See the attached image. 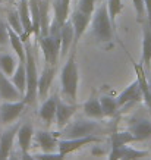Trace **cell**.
Returning <instances> with one entry per match:
<instances>
[{"instance_id":"1","label":"cell","mask_w":151,"mask_h":160,"mask_svg":"<svg viewBox=\"0 0 151 160\" xmlns=\"http://www.w3.org/2000/svg\"><path fill=\"white\" fill-rule=\"evenodd\" d=\"M78 82H79V73L78 65L75 60V53L69 56L65 66L60 72V84H62V96L65 102L76 103V96H78Z\"/></svg>"},{"instance_id":"2","label":"cell","mask_w":151,"mask_h":160,"mask_svg":"<svg viewBox=\"0 0 151 160\" xmlns=\"http://www.w3.org/2000/svg\"><path fill=\"white\" fill-rule=\"evenodd\" d=\"M113 28L114 27L109 15L107 3H103L91 18V34L97 43H109L112 41Z\"/></svg>"},{"instance_id":"3","label":"cell","mask_w":151,"mask_h":160,"mask_svg":"<svg viewBox=\"0 0 151 160\" xmlns=\"http://www.w3.org/2000/svg\"><path fill=\"white\" fill-rule=\"evenodd\" d=\"M25 69H27V91H25L24 100L27 104L35 102L37 94H38V71H37V62L32 52L31 44L27 41L25 43Z\"/></svg>"},{"instance_id":"4","label":"cell","mask_w":151,"mask_h":160,"mask_svg":"<svg viewBox=\"0 0 151 160\" xmlns=\"http://www.w3.org/2000/svg\"><path fill=\"white\" fill-rule=\"evenodd\" d=\"M97 119H78L62 128L60 135L63 138H84V137L98 135L103 132V126Z\"/></svg>"},{"instance_id":"5","label":"cell","mask_w":151,"mask_h":160,"mask_svg":"<svg viewBox=\"0 0 151 160\" xmlns=\"http://www.w3.org/2000/svg\"><path fill=\"white\" fill-rule=\"evenodd\" d=\"M60 32L56 34V32H49L44 37H40V49L43 52L44 60L46 63H50V65H56L59 58V53H60Z\"/></svg>"},{"instance_id":"6","label":"cell","mask_w":151,"mask_h":160,"mask_svg":"<svg viewBox=\"0 0 151 160\" xmlns=\"http://www.w3.org/2000/svg\"><path fill=\"white\" fill-rule=\"evenodd\" d=\"M100 141H101V138L97 135L84 137V138H62V140H59L57 151H60V153H63L66 156L69 153L79 150L84 146H88L91 142H100Z\"/></svg>"},{"instance_id":"7","label":"cell","mask_w":151,"mask_h":160,"mask_svg":"<svg viewBox=\"0 0 151 160\" xmlns=\"http://www.w3.org/2000/svg\"><path fill=\"white\" fill-rule=\"evenodd\" d=\"M27 102L24 98L16 100V102H5L0 106V122L2 123H12L16 121L19 115L24 112Z\"/></svg>"},{"instance_id":"8","label":"cell","mask_w":151,"mask_h":160,"mask_svg":"<svg viewBox=\"0 0 151 160\" xmlns=\"http://www.w3.org/2000/svg\"><path fill=\"white\" fill-rule=\"evenodd\" d=\"M0 97L5 102H16V100L24 98V96L13 85L12 79L2 69H0Z\"/></svg>"},{"instance_id":"9","label":"cell","mask_w":151,"mask_h":160,"mask_svg":"<svg viewBox=\"0 0 151 160\" xmlns=\"http://www.w3.org/2000/svg\"><path fill=\"white\" fill-rule=\"evenodd\" d=\"M54 75H56V65L46 63L43 72L40 73L38 77V97L40 98L46 100L50 87H51V82L54 79Z\"/></svg>"},{"instance_id":"10","label":"cell","mask_w":151,"mask_h":160,"mask_svg":"<svg viewBox=\"0 0 151 160\" xmlns=\"http://www.w3.org/2000/svg\"><path fill=\"white\" fill-rule=\"evenodd\" d=\"M116 100H117L119 107L125 106V104H128V103H135V102H141V100H144V96H142V91H141V87H139L138 79H135L134 82L129 84V85L119 94V97H117Z\"/></svg>"},{"instance_id":"11","label":"cell","mask_w":151,"mask_h":160,"mask_svg":"<svg viewBox=\"0 0 151 160\" xmlns=\"http://www.w3.org/2000/svg\"><path fill=\"white\" fill-rule=\"evenodd\" d=\"M91 16L93 15H88V13H84L81 10H75L72 13V25H73V29H75V41H73V47L76 46V43L79 41V38L84 35V32L87 31L88 25L91 24Z\"/></svg>"},{"instance_id":"12","label":"cell","mask_w":151,"mask_h":160,"mask_svg":"<svg viewBox=\"0 0 151 160\" xmlns=\"http://www.w3.org/2000/svg\"><path fill=\"white\" fill-rule=\"evenodd\" d=\"M19 129V123H15L10 126L9 129H6L0 135V160H7L9 154L13 150V138L16 137V132Z\"/></svg>"},{"instance_id":"13","label":"cell","mask_w":151,"mask_h":160,"mask_svg":"<svg viewBox=\"0 0 151 160\" xmlns=\"http://www.w3.org/2000/svg\"><path fill=\"white\" fill-rule=\"evenodd\" d=\"M148 151L145 150H135L132 147H119V148H112L109 160H138L142 157H147Z\"/></svg>"},{"instance_id":"14","label":"cell","mask_w":151,"mask_h":160,"mask_svg":"<svg viewBox=\"0 0 151 160\" xmlns=\"http://www.w3.org/2000/svg\"><path fill=\"white\" fill-rule=\"evenodd\" d=\"M78 106L76 103H68V102H57V112H56V125L57 128H65L69 123L75 115Z\"/></svg>"},{"instance_id":"15","label":"cell","mask_w":151,"mask_h":160,"mask_svg":"<svg viewBox=\"0 0 151 160\" xmlns=\"http://www.w3.org/2000/svg\"><path fill=\"white\" fill-rule=\"evenodd\" d=\"M18 13L21 16V21H22V27H24V34L21 35V38L24 43H27L29 35L32 34V19H31V10H29V0H19Z\"/></svg>"},{"instance_id":"16","label":"cell","mask_w":151,"mask_h":160,"mask_svg":"<svg viewBox=\"0 0 151 160\" xmlns=\"http://www.w3.org/2000/svg\"><path fill=\"white\" fill-rule=\"evenodd\" d=\"M34 140L43 151H54L57 150V134L49 131H37L34 134Z\"/></svg>"},{"instance_id":"17","label":"cell","mask_w":151,"mask_h":160,"mask_svg":"<svg viewBox=\"0 0 151 160\" xmlns=\"http://www.w3.org/2000/svg\"><path fill=\"white\" fill-rule=\"evenodd\" d=\"M34 128L29 122H25V123H21L19 129L16 132V138H18V144H19L21 151H29L31 148V144H32V140H34Z\"/></svg>"},{"instance_id":"18","label":"cell","mask_w":151,"mask_h":160,"mask_svg":"<svg viewBox=\"0 0 151 160\" xmlns=\"http://www.w3.org/2000/svg\"><path fill=\"white\" fill-rule=\"evenodd\" d=\"M60 56L65 58L69 52V47L73 44L75 41V29H73V25H72V21L69 19L66 21L63 25H62V29H60Z\"/></svg>"},{"instance_id":"19","label":"cell","mask_w":151,"mask_h":160,"mask_svg":"<svg viewBox=\"0 0 151 160\" xmlns=\"http://www.w3.org/2000/svg\"><path fill=\"white\" fill-rule=\"evenodd\" d=\"M142 63L147 69L151 66V24L142 22Z\"/></svg>"},{"instance_id":"20","label":"cell","mask_w":151,"mask_h":160,"mask_svg":"<svg viewBox=\"0 0 151 160\" xmlns=\"http://www.w3.org/2000/svg\"><path fill=\"white\" fill-rule=\"evenodd\" d=\"M57 98L49 97L46 98L40 107V118L43 119L47 125H50L53 121H56V112H57Z\"/></svg>"},{"instance_id":"21","label":"cell","mask_w":151,"mask_h":160,"mask_svg":"<svg viewBox=\"0 0 151 160\" xmlns=\"http://www.w3.org/2000/svg\"><path fill=\"white\" fill-rule=\"evenodd\" d=\"M129 131L135 135L137 141L148 140V138H151V121H148V119L135 121L129 126Z\"/></svg>"},{"instance_id":"22","label":"cell","mask_w":151,"mask_h":160,"mask_svg":"<svg viewBox=\"0 0 151 160\" xmlns=\"http://www.w3.org/2000/svg\"><path fill=\"white\" fill-rule=\"evenodd\" d=\"M12 82L18 91L25 96V91H27V69H25V62H19L18 66H16V71L13 72V75L10 77Z\"/></svg>"},{"instance_id":"23","label":"cell","mask_w":151,"mask_h":160,"mask_svg":"<svg viewBox=\"0 0 151 160\" xmlns=\"http://www.w3.org/2000/svg\"><path fill=\"white\" fill-rule=\"evenodd\" d=\"M41 0H29V10H31V19H32V34L37 37L41 35Z\"/></svg>"},{"instance_id":"24","label":"cell","mask_w":151,"mask_h":160,"mask_svg":"<svg viewBox=\"0 0 151 160\" xmlns=\"http://www.w3.org/2000/svg\"><path fill=\"white\" fill-rule=\"evenodd\" d=\"M84 112L88 118L91 119H101L104 118V113H103V109H101V103H100V98L97 97H91L88 98L87 102L84 103Z\"/></svg>"},{"instance_id":"25","label":"cell","mask_w":151,"mask_h":160,"mask_svg":"<svg viewBox=\"0 0 151 160\" xmlns=\"http://www.w3.org/2000/svg\"><path fill=\"white\" fill-rule=\"evenodd\" d=\"M134 141H137L135 135L132 134L129 129L128 131H119V132H113L110 137V144L112 148H119V147H125L128 144H131Z\"/></svg>"},{"instance_id":"26","label":"cell","mask_w":151,"mask_h":160,"mask_svg":"<svg viewBox=\"0 0 151 160\" xmlns=\"http://www.w3.org/2000/svg\"><path fill=\"white\" fill-rule=\"evenodd\" d=\"M9 43L12 46L13 52L16 53V56H18V60L25 62V58H27L25 56V44L22 41V38H21V35L16 34L12 28H9Z\"/></svg>"},{"instance_id":"27","label":"cell","mask_w":151,"mask_h":160,"mask_svg":"<svg viewBox=\"0 0 151 160\" xmlns=\"http://www.w3.org/2000/svg\"><path fill=\"white\" fill-rule=\"evenodd\" d=\"M19 60L16 62L10 54H0V69L7 75V77H12L13 72L16 71V66H18Z\"/></svg>"},{"instance_id":"28","label":"cell","mask_w":151,"mask_h":160,"mask_svg":"<svg viewBox=\"0 0 151 160\" xmlns=\"http://www.w3.org/2000/svg\"><path fill=\"white\" fill-rule=\"evenodd\" d=\"M100 103H101V109L103 113H104V118L107 116H114L116 115L117 109H119V104H117V100L113 97H109V96H104V97L100 98Z\"/></svg>"},{"instance_id":"29","label":"cell","mask_w":151,"mask_h":160,"mask_svg":"<svg viewBox=\"0 0 151 160\" xmlns=\"http://www.w3.org/2000/svg\"><path fill=\"white\" fill-rule=\"evenodd\" d=\"M7 25H9V28L13 29L16 34L19 35L24 34V27H22V21H21L18 10H10L7 13Z\"/></svg>"},{"instance_id":"30","label":"cell","mask_w":151,"mask_h":160,"mask_svg":"<svg viewBox=\"0 0 151 160\" xmlns=\"http://www.w3.org/2000/svg\"><path fill=\"white\" fill-rule=\"evenodd\" d=\"M107 9H109V15H110V19L113 22V27H114L117 15H120V12L123 10L122 0H107Z\"/></svg>"},{"instance_id":"31","label":"cell","mask_w":151,"mask_h":160,"mask_svg":"<svg viewBox=\"0 0 151 160\" xmlns=\"http://www.w3.org/2000/svg\"><path fill=\"white\" fill-rule=\"evenodd\" d=\"M134 3V8H135V12H137V19L138 22H144L147 21V10H145V3L144 0H132Z\"/></svg>"},{"instance_id":"32","label":"cell","mask_w":151,"mask_h":160,"mask_svg":"<svg viewBox=\"0 0 151 160\" xmlns=\"http://www.w3.org/2000/svg\"><path fill=\"white\" fill-rule=\"evenodd\" d=\"M35 159L38 160H65V154L60 151H43V153H35Z\"/></svg>"},{"instance_id":"33","label":"cell","mask_w":151,"mask_h":160,"mask_svg":"<svg viewBox=\"0 0 151 160\" xmlns=\"http://www.w3.org/2000/svg\"><path fill=\"white\" fill-rule=\"evenodd\" d=\"M94 5H95V0H79L78 2V10H81V12H84V13L93 15Z\"/></svg>"},{"instance_id":"34","label":"cell","mask_w":151,"mask_h":160,"mask_svg":"<svg viewBox=\"0 0 151 160\" xmlns=\"http://www.w3.org/2000/svg\"><path fill=\"white\" fill-rule=\"evenodd\" d=\"M9 43V27H6L3 21H0V46Z\"/></svg>"},{"instance_id":"35","label":"cell","mask_w":151,"mask_h":160,"mask_svg":"<svg viewBox=\"0 0 151 160\" xmlns=\"http://www.w3.org/2000/svg\"><path fill=\"white\" fill-rule=\"evenodd\" d=\"M145 3V10H147V21L148 24H151V0H144Z\"/></svg>"},{"instance_id":"36","label":"cell","mask_w":151,"mask_h":160,"mask_svg":"<svg viewBox=\"0 0 151 160\" xmlns=\"http://www.w3.org/2000/svg\"><path fill=\"white\" fill-rule=\"evenodd\" d=\"M21 160H38V159H35L34 154H29V151H24L21 154Z\"/></svg>"},{"instance_id":"37","label":"cell","mask_w":151,"mask_h":160,"mask_svg":"<svg viewBox=\"0 0 151 160\" xmlns=\"http://www.w3.org/2000/svg\"><path fill=\"white\" fill-rule=\"evenodd\" d=\"M7 160H21V157L18 154H16V153H15L13 150H12V153H10L9 154V157H7Z\"/></svg>"},{"instance_id":"38","label":"cell","mask_w":151,"mask_h":160,"mask_svg":"<svg viewBox=\"0 0 151 160\" xmlns=\"http://www.w3.org/2000/svg\"><path fill=\"white\" fill-rule=\"evenodd\" d=\"M62 3H63L65 8H68V9H69V5H71V0H62Z\"/></svg>"},{"instance_id":"39","label":"cell","mask_w":151,"mask_h":160,"mask_svg":"<svg viewBox=\"0 0 151 160\" xmlns=\"http://www.w3.org/2000/svg\"><path fill=\"white\" fill-rule=\"evenodd\" d=\"M138 160H151V159H147V157H142V159H138Z\"/></svg>"},{"instance_id":"40","label":"cell","mask_w":151,"mask_h":160,"mask_svg":"<svg viewBox=\"0 0 151 160\" xmlns=\"http://www.w3.org/2000/svg\"><path fill=\"white\" fill-rule=\"evenodd\" d=\"M0 47H2V46H0Z\"/></svg>"}]
</instances>
